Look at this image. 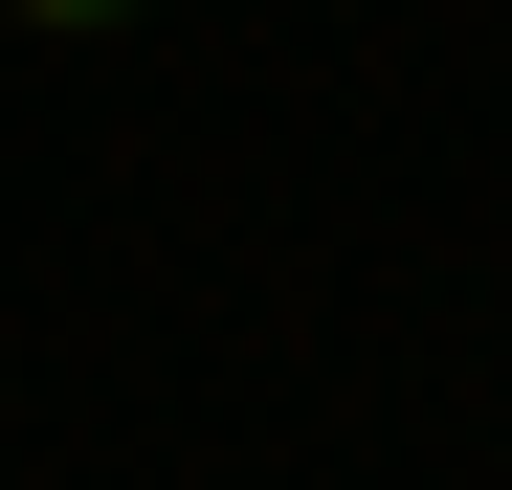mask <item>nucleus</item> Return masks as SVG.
<instances>
[{
  "instance_id": "obj_1",
  "label": "nucleus",
  "mask_w": 512,
  "mask_h": 490,
  "mask_svg": "<svg viewBox=\"0 0 512 490\" xmlns=\"http://www.w3.org/2000/svg\"><path fill=\"white\" fill-rule=\"evenodd\" d=\"M23 23H156V0H23Z\"/></svg>"
}]
</instances>
